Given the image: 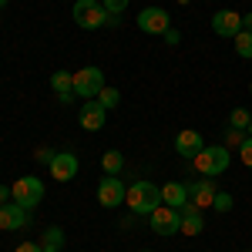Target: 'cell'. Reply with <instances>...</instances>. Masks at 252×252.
Wrapping results in <instances>:
<instances>
[{"instance_id":"cell-1","label":"cell","mask_w":252,"mask_h":252,"mask_svg":"<svg viewBox=\"0 0 252 252\" xmlns=\"http://www.w3.org/2000/svg\"><path fill=\"white\" fill-rule=\"evenodd\" d=\"M71 14H74V24H78L81 31H101V27H118L121 24L115 14L104 10L101 0H78Z\"/></svg>"},{"instance_id":"cell-2","label":"cell","mask_w":252,"mask_h":252,"mask_svg":"<svg viewBox=\"0 0 252 252\" xmlns=\"http://www.w3.org/2000/svg\"><path fill=\"white\" fill-rule=\"evenodd\" d=\"M125 205L135 215H152L158 205H165L161 202V189H158L155 182H135L128 189V195H125Z\"/></svg>"},{"instance_id":"cell-3","label":"cell","mask_w":252,"mask_h":252,"mask_svg":"<svg viewBox=\"0 0 252 252\" xmlns=\"http://www.w3.org/2000/svg\"><path fill=\"white\" fill-rule=\"evenodd\" d=\"M192 161H195V168H198V175L215 178V175H222L229 165H232V155H229V148H225V145H205Z\"/></svg>"},{"instance_id":"cell-4","label":"cell","mask_w":252,"mask_h":252,"mask_svg":"<svg viewBox=\"0 0 252 252\" xmlns=\"http://www.w3.org/2000/svg\"><path fill=\"white\" fill-rule=\"evenodd\" d=\"M10 198L17 202L20 209H37L40 198H44V182L37 175H24V178H17L10 185Z\"/></svg>"},{"instance_id":"cell-5","label":"cell","mask_w":252,"mask_h":252,"mask_svg":"<svg viewBox=\"0 0 252 252\" xmlns=\"http://www.w3.org/2000/svg\"><path fill=\"white\" fill-rule=\"evenodd\" d=\"M101 88H104V71L101 67H81V71H74V94L81 101H94L101 94Z\"/></svg>"},{"instance_id":"cell-6","label":"cell","mask_w":252,"mask_h":252,"mask_svg":"<svg viewBox=\"0 0 252 252\" xmlns=\"http://www.w3.org/2000/svg\"><path fill=\"white\" fill-rule=\"evenodd\" d=\"M148 225L155 235H175L182 232V212L172 209V205H158L155 212L148 215Z\"/></svg>"},{"instance_id":"cell-7","label":"cell","mask_w":252,"mask_h":252,"mask_svg":"<svg viewBox=\"0 0 252 252\" xmlns=\"http://www.w3.org/2000/svg\"><path fill=\"white\" fill-rule=\"evenodd\" d=\"M138 31H141V34H161V37H165V31H172L168 10H165V7H145V10L138 14Z\"/></svg>"},{"instance_id":"cell-8","label":"cell","mask_w":252,"mask_h":252,"mask_svg":"<svg viewBox=\"0 0 252 252\" xmlns=\"http://www.w3.org/2000/svg\"><path fill=\"white\" fill-rule=\"evenodd\" d=\"M125 195H128V189L118 182V175H104V178L97 182V202H101L104 209H118V205L125 202Z\"/></svg>"},{"instance_id":"cell-9","label":"cell","mask_w":252,"mask_h":252,"mask_svg":"<svg viewBox=\"0 0 252 252\" xmlns=\"http://www.w3.org/2000/svg\"><path fill=\"white\" fill-rule=\"evenodd\" d=\"M212 31L219 37H235L239 31H242V14H235V10H215L212 14Z\"/></svg>"},{"instance_id":"cell-10","label":"cell","mask_w":252,"mask_h":252,"mask_svg":"<svg viewBox=\"0 0 252 252\" xmlns=\"http://www.w3.org/2000/svg\"><path fill=\"white\" fill-rule=\"evenodd\" d=\"M24 225H27V209H20L14 198L3 202V205H0V229H3V232H17Z\"/></svg>"},{"instance_id":"cell-11","label":"cell","mask_w":252,"mask_h":252,"mask_svg":"<svg viewBox=\"0 0 252 252\" xmlns=\"http://www.w3.org/2000/svg\"><path fill=\"white\" fill-rule=\"evenodd\" d=\"M51 168V175H54V182H71L74 175H78V155H71V152H58L54 155V161L47 165Z\"/></svg>"},{"instance_id":"cell-12","label":"cell","mask_w":252,"mask_h":252,"mask_svg":"<svg viewBox=\"0 0 252 252\" xmlns=\"http://www.w3.org/2000/svg\"><path fill=\"white\" fill-rule=\"evenodd\" d=\"M78 121H81V128H84V131H101V128H104V121H108V111H104L97 101H84V104H81Z\"/></svg>"},{"instance_id":"cell-13","label":"cell","mask_w":252,"mask_h":252,"mask_svg":"<svg viewBox=\"0 0 252 252\" xmlns=\"http://www.w3.org/2000/svg\"><path fill=\"white\" fill-rule=\"evenodd\" d=\"M202 148H205V141H202V135L195 128H185V131H178V138H175V152L185 155V158H195Z\"/></svg>"},{"instance_id":"cell-14","label":"cell","mask_w":252,"mask_h":252,"mask_svg":"<svg viewBox=\"0 0 252 252\" xmlns=\"http://www.w3.org/2000/svg\"><path fill=\"white\" fill-rule=\"evenodd\" d=\"M51 88H54V94H58V101H64V104H71L74 101V74L71 71H54L51 74Z\"/></svg>"},{"instance_id":"cell-15","label":"cell","mask_w":252,"mask_h":252,"mask_svg":"<svg viewBox=\"0 0 252 252\" xmlns=\"http://www.w3.org/2000/svg\"><path fill=\"white\" fill-rule=\"evenodd\" d=\"M178 212H182V235H198L202 229H205V219H202V212H198V205L185 202Z\"/></svg>"},{"instance_id":"cell-16","label":"cell","mask_w":252,"mask_h":252,"mask_svg":"<svg viewBox=\"0 0 252 252\" xmlns=\"http://www.w3.org/2000/svg\"><path fill=\"white\" fill-rule=\"evenodd\" d=\"M215 195H219V192H215L212 182H195V185H189V202L198 205V209H212Z\"/></svg>"},{"instance_id":"cell-17","label":"cell","mask_w":252,"mask_h":252,"mask_svg":"<svg viewBox=\"0 0 252 252\" xmlns=\"http://www.w3.org/2000/svg\"><path fill=\"white\" fill-rule=\"evenodd\" d=\"M161 202L172 205V209H182V205L189 202V185H182V182H168V185H161Z\"/></svg>"},{"instance_id":"cell-18","label":"cell","mask_w":252,"mask_h":252,"mask_svg":"<svg viewBox=\"0 0 252 252\" xmlns=\"http://www.w3.org/2000/svg\"><path fill=\"white\" fill-rule=\"evenodd\" d=\"M64 229L61 225H51V229H44V235H40V246H44V252H61V246H64Z\"/></svg>"},{"instance_id":"cell-19","label":"cell","mask_w":252,"mask_h":252,"mask_svg":"<svg viewBox=\"0 0 252 252\" xmlns=\"http://www.w3.org/2000/svg\"><path fill=\"white\" fill-rule=\"evenodd\" d=\"M94 101L101 104V108H104V111H111V108H118V104H121V91H118V88H108V84H104V88H101V94H97Z\"/></svg>"},{"instance_id":"cell-20","label":"cell","mask_w":252,"mask_h":252,"mask_svg":"<svg viewBox=\"0 0 252 252\" xmlns=\"http://www.w3.org/2000/svg\"><path fill=\"white\" fill-rule=\"evenodd\" d=\"M232 40H235V54L249 61V58H252V34H249V31H239Z\"/></svg>"},{"instance_id":"cell-21","label":"cell","mask_w":252,"mask_h":252,"mask_svg":"<svg viewBox=\"0 0 252 252\" xmlns=\"http://www.w3.org/2000/svg\"><path fill=\"white\" fill-rule=\"evenodd\" d=\"M101 165H104V175H118L125 168V158H121V152H104Z\"/></svg>"},{"instance_id":"cell-22","label":"cell","mask_w":252,"mask_h":252,"mask_svg":"<svg viewBox=\"0 0 252 252\" xmlns=\"http://www.w3.org/2000/svg\"><path fill=\"white\" fill-rule=\"evenodd\" d=\"M249 121H252V115L246 111V108H235L232 115H229V128H242V131H246V128H249Z\"/></svg>"},{"instance_id":"cell-23","label":"cell","mask_w":252,"mask_h":252,"mask_svg":"<svg viewBox=\"0 0 252 252\" xmlns=\"http://www.w3.org/2000/svg\"><path fill=\"white\" fill-rule=\"evenodd\" d=\"M246 138H249V135H246L242 128H229V131H225V148H239Z\"/></svg>"},{"instance_id":"cell-24","label":"cell","mask_w":252,"mask_h":252,"mask_svg":"<svg viewBox=\"0 0 252 252\" xmlns=\"http://www.w3.org/2000/svg\"><path fill=\"white\" fill-rule=\"evenodd\" d=\"M212 209H215V212H229V209H232V195L219 192V195H215V202H212Z\"/></svg>"},{"instance_id":"cell-25","label":"cell","mask_w":252,"mask_h":252,"mask_svg":"<svg viewBox=\"0 0 252 252\" xmlns=\"http://www.w3.org/2000/svg\"><path fill=\"white\" fill-rule=\"evenodd\" d=\"M239 158H242V165H246V168H252V135L239 145Z\"/></svg>"},{"instance_id":"cell-26","label":"cell","mask_w":252,"mask_h":252,"mask_svg":"<svg viewBox=\"0 0 252 252\" xmlns=\"http://www.w3.org/2000/svg\"><path fill=\"white\" fill-rule=\"evenodd\" d=\"M101 3H104V10H108V14H115V17H121V14H125V7H128V0H101Z\"/></svg>"},{"instance_id":"cell-27","label":"cell","mask_w":252,"mask_h":252,"mask_svg":"<svg viewBox=\"0 0 252 252\" xmlns=\"http://www.w3.org/2000/svg\"><path fill=\"white\" fill-rule=\"evenodd\" d=\"M17 252H44V246H40V242H20Z\"/></svg>"},{"instance_id":"cell-28","label":"cell","mask_w":252,"mask_h":252,"mask_svg":"<svg viewBox=\"0 0 252 252\" xmlns=\"http://www.w3.org/2000/svg\"><path fill=\"white\" fill-rule=\"evenodd\" d=\"M54 155H58V152H51V148H40V152H37V161L51 165V161H54Z\"/></svg>"},{"instance_id":"cell-29","label":"cell","mask_w":252,"mask_h":252,"mask_svg":"<svg viewBox=\"0 0 252 252\" xmlns=\"http://www.w3.org/2000/svg\"><path fill=\"white\" fill-rule=\"evenodd\" d=\"M242 31H249V34H252V10H249V14H242Z\"/></svg>"},{"instance_id":"cell-30","label":"cell","mask_w":252,"mask_h":252,"mask_svg":"<svg viewBox=\"0 0 252 252\" xmlns=\"http://www.w3.org/2000/svg\"><path fill=\"white\" fill-rule=\"evenodd\" d=\"M3 202H10V189H7V185H0V205H3Z\"/></svg>"},{"instance_id":"cell-31","label":"cell","mask_w":252,"mask_h":252,"mask_svg":"<svg viewBox=\"0 0 252 252\" xmlns=\"http://www.w3.org/2000/svg\"><path fill=\"white\" fill-rule=\"evenodd\" d=\"M165 40L168 44H178V31H165Z\"/></svg>"},{"instance_id":"cell-32","label":"cell","mask_w":252,"mask_h":252,"mask_svg":"<svg viewBox=\"0 0 252 252\" xmlns=\"http://www.w3.org/2000/svg\"><path fill=\"white\" fill-rule=\"evenodd\" d=\"M246 135H252V121H249V128H246Z\"/></svg>"},{"instance_id":"cell-33","label":"cell","mask_w":252,"mask_h":252,"mask_svg":"<svg viewBox=\"0 0 252 252\" xmlns=\"http://www.w3.org/2000/svg\"><path fill=\"white\" fill-rule=\"evenodd\" d=\"M7 3H10V0H0V7H7Z\"/></svg>"},{"instance_id":"cell-34","label":"cell","mask_w":252,"mask_h":252,"mask_svg":"<svg viewBox=\"0 0 252 252\" xmlns=\"http://www.w3.org/2000/svg\"><path fill=\"white\" fill-rule=\"evenodd\" d=\"M249 94H252V84H249Z\"/></svg>"},{"instance_id":"cell-35","label":"cell","mask_w":252,"mask_h":252,"mask_svg":"<svg viewBox=\"0 0 252 252\" xmlns=\"http://www.w3.org/2000/svg\"><path fill=\"white\" fill-rule=\"evenodd\" d=\"M145 252H148V249H145Z\"/></svg>"}]
</instances>
